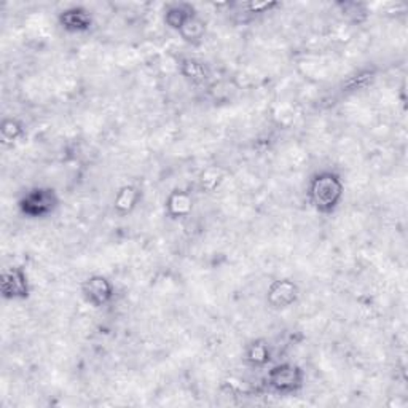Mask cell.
I'll return each instance as SVG.
<instances>
[{
	"instance_id": "6da1fadb",
	"label": "cell",
	"mask_w": 408,
	"mask_h": 408,
	"mask_svg": "<svg viewBox=\"0 0 408 408\" xmlns=\"http://www.w3.org/2000/svg\"><path fill=\"white\" fill-rule=\"evenodd\" d=\"M308 202L319 214H333L345 197V184L337 172L323 171L314 174L308 185Z\"/></svg>"
},
{
	"instance_id": "7a4b0ae2",
	"label": "cell",
	"mask_w": 408,
	"mask_h": 408,
	"mask_svg": "<svg viewBox=\"0 0 408 408\" xmlns=\"http://www.w3.org/2000/svg\"><path fill=\"white\" fill-rule=\"evenodd\" d=\"M59 207V197L50 187L29 189L18 202V209L28 219H46Z\"/></svg>"
},
{
	"instance_id": "3957f363",
	"label": "cell",
	"mask_w": 408,
	"mask_h": 408,
	"mask_svg": "<svg viewBox=\"0 0 408 408\" xmlns=\"http://www.w3.org/2000/svg\"><path fill=\"white\" fill-rule=\"evenodd\" d=\"M305 373L298 365L278 364L270 369L266 375V383L274 392L293 394L303 386Z\"/></svg>"
},
{
	"instance_id": "277c9868",
	"label": "cell",
	"mask_w": 408,
	"mask_h": 408,
	"mask_svg": "<svg viewBox=\"0 0 408 408\" xmlns=\"http://www.w3.org/2000/svg\"><path fill=\"white\" fill-rule=\"evenodd\" d=\"M0 289L5 300H24L29 297L31 286L28 274L19 266H11L2 271V281H0Z\"/></svg>"
},
{
	"instance_id": "5b68a950",
	"label": "cell",
	"mask_w": 408,
	"mask_h": 408,
	"mask_svg": "<svg viewBox=\"0 0 408 408\" xmlns=\"http://www.w3.org/2000/svg\"><path fill=\"white\" fill-rule=\"evenodd\" d=\"M82 293L86 303L95 308H101L112 302L113 295H115V289H113L110 281L103 274H95V276H90L83 281Z\"/></svg>"
},
{
	"instance_id": "8992f818",
	"label": "cell",
	"mask_w": 408,
	"mask_h": 408,
	"mask_svg": "<svg viewBox=\"0 0 408 408\" xmlns=\"http://www.w3.org/2000/svg\"><path fill=\"white\" fill-rule=\"evenodd\" d=\"M298 298V287L291 279H278L268 287L266 300L274 310H286L292 306Z\"/></svg>"
},
{
	"instance_id": "52a82bcc",
	"label": "cell",
	"mask_w": 408,
	"mask_h": 408,
	"mask_svg": "<svg viewBox=\"0 0 408 408\" xmlns=\"http://www.w3.org/2000/svg\"><path fill=\"white\" fill-rule=\"evenodd\" d=\"M58 23L69 34H83L93 28V16L83 6H69L59 13Z\"/></svg>"
},
{
	"instance_id": "ba28073f",
	"label": "cell",
	"mask_w": 408,
	"mask_h": 408,
	"mask_svg": "<svg viewBox=\"0 0 408 408\" xmlns=\"http://www.w3.org/2000/svg\"><path fill=\"white\" fill-rule=\"evenodd\" d=\"M197 10L195 6L192 4H185V2H180V4H171L166 6V11H164V23L168 28L174 29V31H180L184 28V24L189 21V19L195 15Z\"/></svg>"
},
{
	"instance_id": "9c48e42d",
	"label": "cell",
	"mask_w": 408,
	"mask_h": 408,
	"mask_svg": "<svg viewBox=\"0 0 408 408\" xmlns=\"http://www.w3.org/2000/svg\"><path fill=\"white\" fill-rule=\"evenodd\" d=\"M140 198H142V193H140L137 187L125 185L117 193L115 202H113V209H115L118 216H126V214H131L136 209Z\"/></svg>"
},
{
	"instance_id": "30bf717a",
	"label": "cell",
	"mask_w": 408,
	"mask_h": 408,
	"mask_svg": "<svg viewBox=\"0 0 408 408\" xmlns=\"http://www.w3.org/2000/svg\"><path fill=\"white\" fill-rule=\"evenodd\" d=\"M180 72L187 80H190L195 85H204L211 77L207 66L197 58H184L180 61Z\"/></svg>"
},
{
	"instance_id": "8fae6325",
	"label": "cell",
	"mask_w": 408,
	"mask_h": 408,
	"mask_svg": "<svg viewBox=\"0 0 408 408\" xmlns=\"http://www.w3.org/2000/svg\"><path fill=\"white\" fill-rule=\"evenodd\" d=\"M179 34L182 36L187 43L198 45L204 38L206 34V23L199 18L198 13H195L189 21L184 24V28L179 31Z\"/></svg>"
},
{
	"instance_id": "7c38bea8",
	"label": "cell",
	"mask_w": 408,
	"mask_h": 408,
	"mask_svg": "<svg viewBox=\"0 0 408 408\" xmlns=\"http://www.w3.org/2000/svg\"><path fill=\"white\" fill-rule=\"evenodd\" d=\"M375 72L370 69H364V70H359L351 75L350 78H346L343 85H341V88H343L345 93H357V91H364L369 88V86L375 82Z\"/></svg>"
},
{
	"instance_id": "4fadbf2b",
	"label": "cell",
	"mask_w": 408,
	"mask_h": 408,
	"mask_svg": "<svg viewBox=\"0 0 408 408\" xmlns=\"http://www.w3.org/2000/svg\"><path fill=\"white\" fill-rule=\"evenodd\" d=\"M270 347L266 345V341L257 340L247 346L246 350V360L253 367H263L268 364L270 360Z\"/></svg>"
},
{
	"instance_id": "5bb4252c",
	"label": "cell",
	"mask_w": 408,
	"mask_h": 408,
	"mask_svg": "<svg viewBox=\"0 0 408 408\" xmlns=\"http://www.w3.org/2000/svg\"><path fill=\"white\" fill-rule=\"evenodd\" d=\"M192 198L184 192L172 193L168 199V211L174 217H184L192 211Z\"/></svg>"
},
{
	"instance_id": "9a60e30c",
	"label": "cell",
	"mask_w": 408,
	"mask_h": 408,
	"mask_svg": "<svg viewBox=\"0 0 408 408\" xmlns=\"http://www.w3.org/2000/svg\"><path fill=\"white\" fill-rule=\"evenodd\" d=\"M0 132H2L4 140H16L18 137L23 136L24 130L21 123H18L16 120H4Z\"/></svg>"
}]
</instances>
